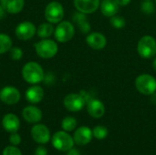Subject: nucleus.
I'll list each match as a JSON object with an SVG mask.
<instances>
[{"instance_id": "1", "label": "nucleus", "mask_w": 156, "mask_h": 155, "mask_svg": "<svg viewBox=\"0 0 156 155\" xmlns=\"http://www.w3.org/2000/svg\"><path fill=\"white\" fill-rule=\"evenodd\" d=\"M22 76L26 82L32 85H37L43 81L45 74L43 68L38 63L30 61L24 65L22 69Z\"/></svg>"}, {"instance_id": "2", "label": "nucleus", "mask_w": 156, "mask_h": 155, "mask_svg": "<svg viewBox=\"0 0 156 155\" xmlns=\"http://www.w3.org/2000/svg\"><path fill=\"white\" fill-rule=\"evenodd\" d=\"M137 52L144 59H151L156 56V39L151 35L143 36L137 43Z\"/></svg>"}, {"instance_id": "3", "label": "nucleus", "mask_w": 156, "mask_h": 155, "mask_svg": "<svg viewBox=\"0 0 156 155\" xmlns=\"http://www.w3.org/2000/svg\"><path fill=\"white\" fill-rule=\"evenodd\" d=\"M134 85L139 93L151 96L156 92V79L147 73L140 74L134 81Z\"/></svg>"}, {"instance_id": "4", "label": "nucleus", "mask_w": 156, "mask_h": 155, "mask_svg": "<svg viewBox=\"0 0 156 155\" xmlns=\"http://www.w3.org/2000/svg\"><path fill=\"white\" fill-rule=\"evenodd\" d=\"M35 49L38 57L48 59L55 57L58 51V46L56 41L49 38H42L35 44Z\"/></svg>"}, {"instance_id": "5", "label": "nucleus", "mask_w": 156, "mask_h": 155, "mask_svg": "<svg viewBox=\"0 0 156 155\" xmlns=\"http://www.w3.org/2000/svg\"><path fill=\"white\" fill-rule=\"evenodd\" d=\"M51 143L55 149L60 152H68L73 148L75 143L73 137L65 131H58L51 137Z\"/></svg>"}, {"instance_id": "6", "label": "nucleus", "mask_w": 156, "mask_h": 155, "mask_svg": "<svg viewBox=\"0 0 156 155\" xmlns=\"http://www.w3.org/2000/svg\"><path fill=\"white\" fill-rule=\"evenodd\" d=\"M75 35V26L69 21H61L58 23L55 28L54 36L57 41L60 43L69 42Z\"/></svg>"}, {"instance_id": "7", "label": "nucleus", "mask_w": 156, "mask_h": 155, "mask_svg": "<svg viewBox=\"0 0 156 155\" xmlns=\"http://www.w3.org/2000/svg\"><path fill=\"white\" fill-rule=\"evenodd\" d=\"M64 7L58 1H52L45 8V18L51 24H58L64 17Z\"/></svg>"}, {"instance_id": "8", "label": "nucleus", "mask_w": 156, "mask_h": 155, "mask_svg": "<svg viewBox=\"0 0 156 155\" xmlns=\"http://www.w3.org/2000/svg\"><path fill=\"white\" fill-rule=\"evenodd\" d=\"M64 107L70 112L80 111L86 105V101L80 93H69L63 100Z\"/></svg>"}, {"instance_id": "9", "label": "nucleus", "mask_w": 156, "mask_h": 155, "mask_svg": "<svg viewBox=\"0 0 156 155\" xmlns=\"http://www.w3.org/2000/svg\"><path fill=\"white\" fill-rule=\"evenodd\" d=\"M19 90L13 86H5L0 90V100L6 105H15L20 100Z\"/></svg>"}, {"instance_id": "10", "label": "nucleus", "mask_w": 156, "mask_h": 155, "mask_svg": "<svg viewBox=\"0 0 156 155\" xmlns=\"http://www.w3.org/2000/svg\"><path fill=\"white\" fill-rule=\"evenodd\" d=\"M31 136L37 143L46 144L50 141V131L46 125L36 123L31 129Z\"/></svg>"}, {"instance_id": "11", "label": "nucleus", "mask_w": 156, "mask_h": 155, "mask_svg": "<svg viewBox=\"0 0 156 155\" xmlns=\"http://www.w3.org/2000/svg\"><path fill=\"white\" fill-rule=\"evenodd\" d=\"M37 32L35 25L30 21H24L16 27V36L21 40L31 39Z\"/></svg>"}, {"instance_id": "12", "label": "nucleus", "mask_w": 156, "mask_h": 155, "mask_svg": "<svg viewBox=\"0 0 156 155\" xmlns=\"http://www.w3.org/2000/svg\"><path fill=\"white\" fill-rule=\"evenodd\" d=\"M72 137H73L74 143L77 145L85 146L89 144L93 138L92 130L89 128L88 126H80L75 130Z\"/></svg>"}, {"instance_id": "13", "label": "nucleus", "mask_w": 156, "mask_h": 155, "mask_svg": "<svg viewBox=\"0 0 156 155\" xmlns=\"http://www.w3.org/2000/svg\"><path fill=\"white\" fill-rule=\"evenodd\" d=\"M73 5L78 12L89 15L100 8L101 0H73Z\"/></svg>"}, {"instance_id": "14", "label": "nucleus", "mask_w": 156, "mask_h": 155, "mask_svg": "<svg viewBox=\"0 0 156 155\" xmlns=\"http://www.w3.org/2000/svg\"><path fill=\"white\" fill-rule=\"evenodd\" d=\"M87 45L95 50H101L107 46V37L101 32H90L86 37Z\"/></svg>"}, {"instance_id": "15", "label": "nucleus", "mask_w": 156, "mask_h": 155, "mask_svg": "<svg viewBox=\"0 0 156 155\" xmlns=\"http://www.w3.org/2000/svg\"><path fill=\"white\" fill-rule=\"evenodd\" d=\"M88 114L94 119H101L104 116L106 109L104 103L98 99H91L86 104Z\"/></svg>"}, {"instance_id": "16", "label": "nucleus", "mask_w": 156, "mask_h": 155, "mask_svg": "<svg viewBox=\"0 0 156 155\" xmlns=\"http://www.w3.org/2000/svg\"><path fill=\"white\" fill-rule=\"evenodd\" d=\"M23 119L28 123H37L42 120V111L39 108L29 105L24 108L22 111Z\"/></svg>"}, {"instance_id": "17", "label": "nucleus", "mask_w": 156, "mask_h": 155, "mask_svg": "<svg viewBox=\"0 0 156 155\" xmlns=\"http://www.w3.org/2000/svg\"><path fill=\"white\" fill-rule=\"evenodd\" d=\"M2 125L3 128L10 133L17 132V131L20 128V121L16 114L7 113L3 117Z\"/></svg>"}, {"instance_id": "18", "label": "nucleus", "mask_w": 156, "mask_h": 155, "mask_svg": "<svg viewBox=\"0 0 156 155\" xmlns=\"http://www.w3.org/2000/svg\"><path fill=\"white\" fill-rule=\"evenodd\" d=\"M120 5L115 0H102L100 5L101 14L105 17H112L118 14Z\"/></svg>"}, {"instance_id": "19", "label": "nucleus", "mask_w": 156, "mask_h": 155, "mask_svg": "<svg viewBox=\"0 0 156 155\" xmlns=\"http://www.w3.org/2000/svg\"><path fill=\"white\" fill-rule=\"evenodd\" d=\"M44 98V90L40 86L34 85L28 88L26 91V99L32 104L39 103Z\"/></svg>"}, {"instance_id": "20", "label": "nucleus", "mask_w": 156, "mask_h": 155, "mask_svg": "<svg viewBox=\"0 0 156 155\" xmlns=\"http://www.w3.org/2000/svg\"><path fill=\"white\" fill-rule=\"evenodd\" d=\"M0 4L9 14H17L22 11L25 0H0Z\"/></svg>"}, {"instance_id": "21", "label": "nucleus", "mask_w": 156, "mask_h": 155, "mask_svg": "<svg viewBox=\"0 0 156 155\" xmlns=\"http://www.w3.org/2000/svg\"><path fill=\"white\" fill-rule=\"evenodd\" d=\"M73 22L78 26L81 33L83 34H89L90 32L91 26L88 20V17L85 14L77 12L73 16Z\"/></svg>"}, {"instance_id": "22", "label": "nucleus", "mask_w": 156, "mask_h": 155, "mask_svg": "<svg viewBox=\"0 0 156 155\" xmlns=\"http://www.w3.org/2000/svg\"><path fill=\"white\" fill-rule=\"evenodd\" d=\"M55 28L53 25L49 22L48 23H42L38 26L37 28V34L40 38H48L52 34H54Z\"/></svg>"}, {"instance_id": "23", "label": "nucleus", "mask_w": 156, "mask_h": 155, "mask_svg": "<svg viewBox=\"0 0 156 155\" xmlns=\"http://www.w3.org/2000/svg\"><path fill=\"white\" fill-rule=\"evenodd\" d=\"M77 125H78V122L72 116H67L61 122V128L63 129V131L68 132L74 131L77 128Z\"/></svg>"}, {"instance_id": "24", "label": "nucleus", "mask_w": 156, "mask_h": 155, "mask_svg": "<svg viewBox=\"0 0 156 155\" xmlns=\"http://www.w3.org/2000/svg\"><path fill=\"white\" fill-rule=\"evenodd\" d=\"M12 48V39L6 34H0V55L5 54Z\"/></svg>"}, {"instance_id": "25", "label": "nucleus", "mask_w": 156, "mask_h": 155, "mask_svg": "<svg viewBox=\"0 0 156 155\" xmlns=\"http://www.w3.org/2000/svg\"><path fill=\"white\" fill-rule=\"evenodd\" d=\"M92 134H93V138L101 141L107 138L109 134V131L107 127L103 125H97L92 129Z\"/></svg>"}, {"instance_id": "26", "label": "nucleus", "mask_w": 156, "mask_h": 155, "mask_svg": "<svg viewBox=\"0 0 156 155\" xmlns=\"http://www.w3.org/2000/svg\"><path fill=\"white\" fill-rule=\"evenodd\" d=\"M110 24L112 26H113L114 28L117 29H121L123 28L126 25V20L123 16H120V15H115L112 17H110Z\"/></svg>"}, {"instance_id": "27", "label": "nucleus", "mask_w": 156, "mask_h": 155, "mask_svg": "<svg viewBox=\"0 0 156 155\" xmlns=\"http://www.w3.org/2000/svg\"><path fill=\"white\" fill-rule=\"evenodd\" d=\"M141 11L145 15H152L155 11L154 3L152 0H144L141 4Z\"/></svg>"}, {"instance_id": "28", "label": "nucleus", "mask_w": 156, "mask_h": 155, "mask_svg": "<svg viewBox=\"0 0 156 155\" xmlns=\"http://www.w3.org/2000/svg\"><path fill=\"white\" fill-rule=\"evenodd\" d=\"M9 54L12 60L18 61L23 57V50L18 47H12L9 50Z\"/></svg>"}, {"instance_id": "29", "label": "nucleus", "mask_w": 156, "mask_h": 155, "mask_svg": "<svg viewBox=\"0 0 156 155\" xmlns=\"http://www.w3.org/2000/svg\"><path fill=\"white\" fill-rule=\"evenodd\" d=\"M2 155H22V153L16 146L10 145L4 149Z\"/></svg>"}, {"instance_id": "30", "label": "nucleus", "mask_w": 156, "mask_h": 155, "mask_svg": "<svg viewBox=\"0 0 156 155\" xmlns=\"http://www.w3.org/2000/svg\"><path fill=\"white\" fill-rule=\"evenodd\" d=\"M9 142H10L11 145L17 146L21 143V136L17 132H12L9 137Z\"/></svg>"}, {"instance_id": "31", "label": "nucleus", "mask_w": 156, "mask_h": 155, "mask_svg": "<svg viewBox=\"0 0 156 155\" xmlns=\"http://www.w3.org/2000/svg\"><path fill=\"white\" fill-rule=\"evenodd\" d=\"M34 155H48L47 148H45L44 146H38L36 148Z\"/></svg>"}, {"instance_id": "32", "label": "nucleus", "mask_w": 156, "mask_h": 155, "mask_svg": "<svg viewBox=\"0 0 156 155\" xmlns=\"http://www.w3.org/2000/svg\"><path fill=\"white\" fill-rule=\"evenodd\" d=\"M117 2V4L120 5V6H126L128 5L132 0H115Z\"/></svg>"}, {"instance_id": "33", "label": "nucleus", "mask_w": 156, "mask_h": 155, "mask_svg": "<svg viewBox=\"0 0 156 155\" xmlns=\"http://www.w3.org/2000/svg\"><path fill=\"white\" fill-rule=\"evenodd\" d=\"M67 155H81L80 154V152L76 149V148H71L70 150L68 151V153Z\"/></svg>"}, {"instance_id": "34", "label": "nucleus", "mask_w": 156, "mask_h": 155, "mask_svg": "<svg viewBox=\"0 0 156 155\" xmlns=\"http://www.w3.org/2000/svg\"><path fill=\"white\" fill-rule=\"evenodd\" d=\"M5 13H6V11L5 10V8L0 4V19H3L5 16Z\"/></svg>"}, {"instance_id": "35", "label": "nucleus", "mask_w": 156, "mask_h": 155, "mask_svg": "<svg viewBox=\"0 0 156 155\" xmlns=\"http://www.w3.org/2000/svg\"><path fill=\"white\" fill-rule=\"evenodd\" d=\"M151 102L153 104H156V92L151 95Z\"/></svg>"}, {"instance_id": "36", "label": "nucleus", "mask_w": 156, "mask_h": 155, "mask_svg": "<svg viewBox=\"0 0 156 155\" xmlns=\"http://www.w3.org/2000/svg\"><path fill=\"white\" fill-rule=\"evenodd\" d=\"M153 69H154V71H156V56L153 58Z\"/></svg>"}, {"instance_id": "37", "label": "nucleus", "mask_w": 156, "mask_h": 155, "mask_svg": "<svg viewBox=\"0 0 156 155\" xmlns=\"http://www.w3.org/2000/svg\"><path fill=\"white\" fill-rule=\"evenodd\" d=\"M155 4H156V0H155Z\"/></svg>"}]
</instances>
